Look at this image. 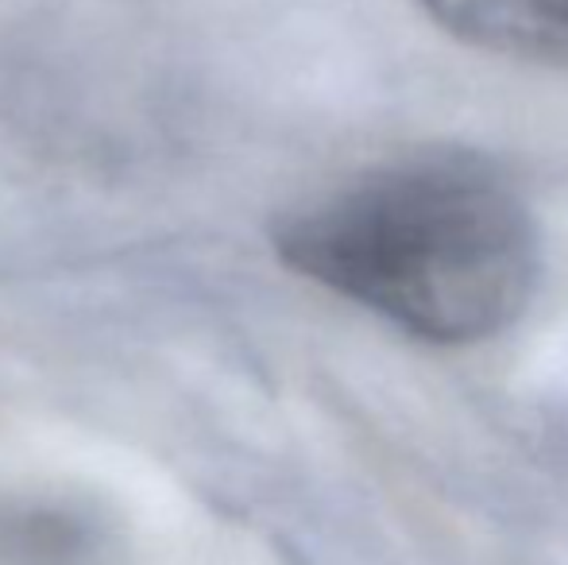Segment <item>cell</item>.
<instances>
[{"mask_svg": "<svg viewBox=\"0 0 568 565\" xmlns=\"http://www.w3.org/2000/svg\"><path fill=\"white\" fill-rule=\"evenodd\" d=\"M460 43L568 70V0H418Z\"/></svg>", "mask_w": 568, "mask_h": 565, "instance_id": "7a4b0ae2", "label": "cell"}, {"mask_svg": "<svg viewBox=\"0 0 568 565\" xmlns=\"http://www.w3.org/2000/svg\"><path fill=\"white\" fill-rule=\"evenodd\" d=\"M291 272L422 341L507 330L538 283V229L499 171L460 151L372 167L271 233Z\"/></svg>", "mask_w": 568, "mask_h": 565, "instance_id": "6da1fadb", "label": "cell"}, {"mask_svg": "<svg viewBox=\"0 0 568 565\" xmlns=\"http://www.w3.org/2000/svg\"><path fill=\"white\" fill-rule=\"evenodd\" d=\"M98 546L93 523L74 507L0 496V565H93Z\"/></svg>", "mask_w": 568, "mask_h": 565, "instance_id": "3957f363", "label": "cell"}]
</instances>
